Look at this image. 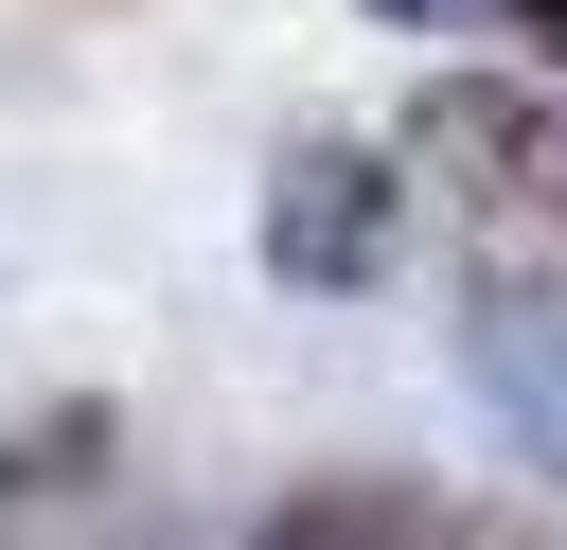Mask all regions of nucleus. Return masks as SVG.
Returning <instances> with one entry per match:
<instances>
[{"label": "nucleus", "instance_id": "f257e3e1", "mask_svg": "<svg viewBox=\"0 0 567 550\" xmlns=\"http://www.w3.org/2000/svg\"><path fill=\"white\" fill-rule=\"evenodd\" d=\"M266 266H284V284H372V266H390V160L301 142V160L266 177Z\"/></svg>", "mask_w": 567, "mask_h": 550}, {"label": "nucleus", "instance_id": "f03ea898", "mask_svg": "<svg viewBox=\"0 0 567 550\" xmlns=\"http://www.w3.org/2000/svg\"><path fill=\"white\" fill-rule=\"evenodd\" d=\"M461 373H478V408L567 479V302H532V284H478L461 302Z\"/></svg>", "mask_w": 567, "mask_h": 550}, {"label": "nucleus", "instance_id": "7ed1b4c3", "mask_svg": "<svg viewBox=\"0 0 567 550\" xmlns=\"http://www.w3.org/2000/svg\"><path fill=\"white\" fill-rule=\"evenodd\" d=\"M514 18H532V35H549V53H567V0H514Z\"/></svg>", "mask_w": 567, "mask_h": 550}, {"label": "nucleus", "instance_id": "20e7f679", "mask_svg": "<svg viewBox=\"0 0 567 550\" xmlns=\"http://www.w3.org/2000/svg\"><path fill=\"white\" fill-rule=\"evenodd\" d=\"M390 18H461V0H390Z\"/></svg>", "mask_w": 567, "mask_h": 550}]
</instances>
